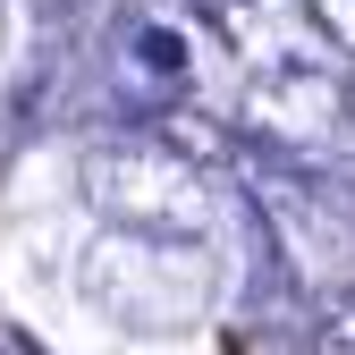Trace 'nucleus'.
I'll return each mask as SVG.
<instances>
[{
	"instance_id": "4",
	"label": "nucleus",
	"mask_w": 355,
	"mask_h": 355,
	"mask_svg": "<svg viewBox=\"0 0 355 355\" xmlns=\"http://www.w3.org/2000/svg\"><path fill=\"white\" fill-rule=\"evenodd\" d=\"M153 144H161V153H178L187 169H229V161H237V136H229L220 119H203L195 102L153 110Z\"/></svg>"
},
{
	"instance_id": "7",
	"label": "nucleus",
	"mask_w": 355,
	"mask_h": 355,
	"mask_svg": "<svg viewBox=\"0 0 355 355\" xmlns=\"http://www.w3.org/2000/svg\"><path fill=\"white\" fill-rule=\"evenodd\" d=\"M313 9V26L330 34V51H355V0H304Z\"/></svg>"
},
{
	"instance_id": "2",
	"label": "nucleus",
	"mask_w": 355,
	"mask_h": 355,
	"mask_svg": "<svg viewBox=\"0 0 355 355\" xmlns=\"http://www.w3.org/2000/svg\"><path fill=\"white\" fill-rule=\"evenodd\" d=\"M76 187L110 229H144V237H203L211 195H203V169H187L178 153H161L153 136L136 144H94L76 161Z\"/></svg>"
},
{
	"instance_id": "6",
	"label": "nucleus",
	"mask_w": 355,
	"mask_h": 355,
	"mask_svg": "<svg viewBox=\"0 0 355 355\" xmlns=\"http://www.w3.org/2000/svg\"><path fill=\"white\" fill-rule=\"evenodd\" d=\"M304 347L313 355H355V296H322L313 322H304Z\"/></svg>"
},
{
	"instance_id": "9",
	"label": "nucleus",
	"mask_w": 355,
	"mask_h": 355,
	"mask_svg": "<svg viewBox=\"0 0 355 355\" xmlns=\"http://www.w3.org/2000/svg\"><path fill=\"white\" fill-rule=\"evenodd\" d=\"M347 119H355V68H347Z\"/></svg>"
},
{
	"instance_id": "3",
	"label": "nucleus",
	"mask_w": 355,
	"mask_h": 355,
	"mask_svg": "<svg viewBox=\"0 0 355 355\" xmlns=\"http://www.w3.org/2000/svg\"><path fill=\"white\" fill-rule=\"evenodd\" d=\"M237 119H245V136L279 144V153H313L347 127V76H330L322 60H271L262 76H245Z\"/></svg>"
},
{
	"instance_id": "1",
	"label": "nucleus",
	"mask_w": 355,
	"mask_h": 355,
	"mask_svg": "<svg viewBox=\"0 0 355 355\" xmlns=\"http://www.w3.org/2000/svg\"><path fill=\"white\" fill-rule=\"evenodd\" d=\"M76 288L127 330H187L211 296V262L195 237H144V229H110L85 245Z\"/></svg>"
},
{
	"instance_id": "5",
	"label": "nucleus",
	"mask_w": 355,
	"mask_h": 355,
	"mask_svg": "<svg viewBox=\"0 0 355 355\" xmlns=\"http://www.w3.org/2000/svg\"><path fill=\"white\" fill-rule=\"evenodd\" d=\"M119 51H127L119 76H144V85H161V94H169V85H187V42H178L169 26H136Z\"/></svg>"
},
{
	"instance_id": "8",
	"label": "nucleus",
	"mask_w": 355,
	"mask_h": 355,
	"mask_svg": "<svg viewBox=\"0 0 355 355\" xmlns=\"http://www.w3.org/2000/svg\"><path fill=\"white\" fill-rule=\"evenodd\" d=\"M0 355H42V347H34L26 330H0Z\"/></svg>"
}]
</instances>
